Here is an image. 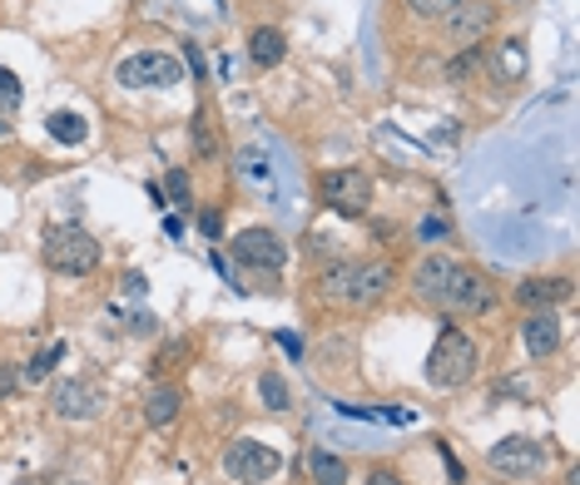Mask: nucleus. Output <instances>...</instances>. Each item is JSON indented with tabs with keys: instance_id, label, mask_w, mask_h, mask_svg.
Here are the masks:
<instances>
[{
	"instance_id": "f257e3e1",
	"label": "nucleus",
	"mask_w": 580,
	"mask_h": 485,
	"mask_svg": "<svg viewBox=\"0 0 580 485\" xmlns=\"http://www.w3.org/2000/svg\"><path fill=\"white\" fill-rule=\"evenodd\" d=\"M427 382L431 386H441V392H457V386H467L471 376H477V342H471L461 327H441L437 332V342H431V352H427Z\"/></svg>"
},
{
	"instance_id": "f03ea898",
	"label": "nucleus",
	"mask_w": 580,
	"mask_h": 485,
	"mask_svg": "<svg viewBox=\"0 0 580 485\" xmlns=\"http://www.w3.org/2000/svg\"><path fill=\"white\" fill-rule=\"evenodd\" d=\"M45 263H51L55 273H65V277H85V273L100 267V243H95L85 228L61 223V228L45 233Z\"/></svg>"
},
{
	"instance_id": "7ed1b4c3",
	"label": "nucleus",
	"mask_w": 580,
	"mask_h": 485,
	"mask_svg": "<svg viewBox=\"0 0 580 485\" xmlns=\"http://www.w3.org/2000/svg\"><path fill=\"white\" fill-rule=\"evenodd\" d=\"M431 307L447 312V317H486L491 307H496V287H491L481 273H471V267L457 263V273L447 277V287H441V297Z\"/></svg>"
},
{
	"instance_id": "20e7f679",
	"label": "nucleus",
	"mask_w": 580,
	"mask_h": 485,
	"mask_svg": "<svg viewBox=\"0 0 580 485\" xmlns=\"http://www.w3.org/2000/svg\"><path fill=\"white\" fill-rule=\"evenodd\" d=\"M278 471H283V455L273 451V445L253 441V436H239V441L223 451V475H229L233 485H263Z\"/></svg>"
},
{
	"instance_id": "39448f33",
	"label": "nucleus",
	"mask_w": 580,
	"mask_h": 485,
	"mask_svg": "<svg viewBox=\"0 0 580 485\" xmlns=\"http://www.w3.org/2000/svg\"><path fill=\"white\" fill-rule=\"evenodd\" d=\"M120 85L124 89H174L184 79V65L174 55H164V49H140V55L120 59Z\"/></svg>"
},
{
	"instance_id": "423d86ee",
	"label": "nucleus",
	"mask_w": 580,
	"mask_h": 485,
	"mask_svg": "<svg viewBox=\"0 0 580 485\" xmlns=\"http://www.w3.org/2000/svg\"><path fill=\"white\" fill-rule=\"evenodd\" d=\"M318 194H322V203H328L332 213L362 218L372 208V178L362 174V168H332V174H322Z\"/></svg>"
},
{
	"instance_id": "0eeeda50",
	"label": "nucleus",
	"mask_w": 580,
	"mask_h": 485,
	"mask_svg": "<svg viewBox=\"0 0 580 485\" xmlns=\"http://www.w3.org/2000/svg\"><path fill=\"white\" fill-rule=\"evenodd\" d=\"M486 465L496 475H506V481H536L546 471V445L530 441V436H506V441L491 445Z\"/></svg>"
},
{
	"instance_id": "6e6552de",
	"label": "nucleus",
	"mask_w": 580,
	"mask_h": 485,
	"mask_svg": "<svg viewBox=\"0 0 580 485\" xmlns=\"http://www.w3.org/2000/svg\"><path fill=\"white\" fill-rule=\"evenodd\" d=\"M105 386L90 382V376H70V382H55L51 392V411L61 416V421H95V416L105 411Z\"/></svg>"
},
{
	"instance_id": "1a4fd4ad",
	"label": "nucleus",
	"mask_w": 580,
	"mask_h": 485,
	"mask_svg": "<svg viewBox=\"0 0 580 485\" xmlns=\"http://www.w3.org/2000/svg\"><path fill=\"white\" fill-rule=\"evenodd\" d=\"M233 257H239L243 267H253V273H278V267L288 263V243H283L273 228H243V233L233 238Z\"/></svg>"
},
{
	"instance_id": "9d476101",
	"label": "nucleus",
	"mask_w": 580,
	"mask_h": 485,
	"mask_svg": "<svg viewBox=\"0 0 580 485\" xmlns=\"http://www.w3.org/2000/svg\"><path fill=\"white\" fill-rule=\"evenodd\" d=\"M441 30H447V40L457 49L481 45V40L496 30V5H486V0H467V5H457L451 15H441Z\"/></svg>"
},
{
	"instance_id": "9b49d317",
	"label": "nucleus",
	"mask_w": 580,
	"mask_h": 485,
	"mask_svg": "<svg viewBox=\"0 0 580 485\" xmlns=\"http://www.w3.org/2000/svg\"><path fill=\"white\" fill-rule=\"evenodd\" d=\"M233 174H239V184L249 188V194H259V198H273V188H278V174H273L269 148H259V144H249V148L233 154Z\"/></svg>"
},
{
	"instance_id": "f8f14e48",
	"label": "nucleus",
	"mask_w": 580,
	"mask_h": 485,
	"mask_svg": "<svg viewBox=\"0 0 580 485\" xmlns=\"http://www.w3.org/2000/svg\"><path fill=\"white\" fill-rule=\"evenodd\" d=\"M387 287H392V263H382V257H372V263H352V293H348V302L372 307V302H382V297H387Z\"/></svg>"
},
{
	"instance_id": "ddd939ff",
	"label": "nucleus",
	"mask_w": 580,
	"mask_h": 485,
	"mask_svg": "<svg viewBox=\"0 0 580 485\" xmlns=\"http://www.w3.org/2000/svg\"><path fill=\"white\" fill-rule=\"evenodd\" d=\"M526 69H530V55L521 40H501V45L486 49V75L496 85H516V79H526Z\"/></svg>"
},
{
	"instance_id": "4468645a",
	"label": "nucleus",
	"mask_w": 580,
	"mask_h": 485,
	"mask_svg": "<svg viewBox=\"0 0 580 485\" xmlns=\"http://www.w3.org/2000/svg\"><path fill=\"white\" fill-rule=\"evenodd\" d=\"M457 273V257H441V253H431V257H422L417 267H412V293H417V302H437L441 297V287H447V277Z\"/></svg>"
},
{
	"instance_id": "2eb2a0df",
	"label": "nucleus",
	"mask_w": 580,
	"mask_h": 485,
	"mask_svg": "<svg viewBox=\"0 0 580 485\" xmlns=\"http://www.w3.org/2000/svg\"><path fill=\"white\" fill-rule=\"evenodd\" d=\"M521 337H526V352H530V362H546V356H556V346H560V322H556V312H530L526 322H521Z\"/></svg>"
},
{
	"instance_id": "dca6fc26",
	"label": "nucleus",
	"mask_w": 580,
	"mask_h": 485,
	"mask_svg": "<svg viewBox=\"0 0 580 485\" xmlns=\"http://www.w3.org/2000/svg\"><path fill=\"white\" fill-rule=\"evenodd\" d=\"M566 297H570L566 277H526V283L516 287V302L526 307V312H546V307L566 302Z\"/></svg>"
},
{
	"instance_id": "f3484780",
	"label": "nucleus",
	"mask_w": 580,
	"mask_h": 485,
	"mask_svg": "<svg viewBox=\"0 0 580 485\" xmlns=\"http://www.w3.org/2000/svg\"><path fill=\"white\" fill-rule=\"evenodd\" d=\"M249 55H253V65L259 69H273V65H283V55H288V40H283V30L259 25L249 35Z\"/></svg>"
},
{
	"instance_id": "a211bd4d",
	"label": "nucleus",
	"mask_w": 580,
	"mask_h": 485,
	"mask_svg": "<svg viewBox=\"0 0 580 485\" xmlns=\"http://www.w3.org/2000/svg\"><path fill=\"white\" fill-rule=\"evenodd\" d=\"M308 475L313 485H348V461L332 451H322V445H313L308 451Z\"/></svg>"
},
{
	"instance_id": "6ab92c4d",
	"label": "nucleus",
	"mask_w": 580,
	"mask_h": 485,
	"mask_svg": "<svg viewBox=\"0 0 580 485\" xmlns=\"http://www.w3.org/2000/svg\"><path fill=\"white\" fill-rule=\"evenodd\" d=\"M179 406H184V396L174 392V386H154V392L144 396V421H150V426H169L174 416H179Z\"/></svg>"
},
{
	"instance_id": "aec40b11",
	"label": "nucleus",
	"mask_w": 580,
	"mask_h": 485,
	"mask_svg": "<svg viewBox=\"0 0 580 485\" xmlns=\"http://www.w3.org/2000/svg\"><path fill=\"white\" fill-rule=\"evenodd\" d=\"M348 293H352V263L338 257V263L322 267V297H328V302H348Z\"/></svg>"
},
{
	"instance_id": "412c9836",
	"label": "nucleus",
	"mask_w": 580,
	"mask_h": 485,
	"mask_svg": "<svg viewBox=\"0 0 580 485\" xmlns=\"http://www.w3.org/2000/svg\"><path fill=\"white\" fill-rule=\"evenodd\" d=\"M61 356H65V342H55V346H45L41 356H31V362H25L15 376H21L25 386H35V382H45V376L55 372V362H61Z\"/></svg>"
},
{
	"instance_id": "4be33fe9",
	"label": "nucleus",
	"mask_w": 580,
	"mask_h": 485,
	"mask_svg": "<svg viewBox=\"0 0 580 485\" xmlns=\"http://www.w3.org/2000/svg\"><path fill=\"white\" fill-rule=\"evenodd\" d=\"M45 124H51V139H61V144H80L85 139V119L70 114V109H55Z\"/></svg>"
},
{
	"instance_id": "5701e85b",
	"label": "nucleus",
	"mask_w": 580,
	"mask_h": 485,
	"mask_svg": "<svg viewBox=\"0 0 580 485\" xmlns=\"http://www.w3.org/2000/svg\"><path fill=\"white\" fill-rule=\"evenodd\" d=\"M259 396H263V406H269V411H288V382H283L278 372H263L259 376Z\"/></svg>"
},
{
	"instance_id": "b1692460",
	"label": "nucleus",
	"mask_w": 580,
	"mask_h": 485,
	"mask_svg": "<svg viewBox=\"0 0 580 485\" xmlns=\"http://www.w3.org/2000/svg\"><path fill=\"white\" fill-rule=\"evenodd\" d=\"M164 194H169V203H174V208H189V203H194V184H189V174H184V168H174V174L164 178Z\"/></svg>"
},
{
	"instance_id": "393cba45",
	"label": "nucleus",
	"mask_w": 580,
	"mask_h": 485,
	"mask_svg": "<svg viewBox=\"0 0 580 485\" xmlns=\"http://www.w3.org/2000/svg\"><path fill=\"white\" fill-rule=\"evenodd\" d=\"M477 59H481V45L457 49V55H451V65H447V79H451V85H461V79H467L471 69H477Z\"/></svg>"
},
{
	"instance_id": "a878e982",
	"label": "nucleus",
	"mask_w": 580,
	"mask_h": 485,
	"mask_svg": "<svg viewBox=\"0 0 580 485\" xmlns=\"http://www.w3.org/2000/svg\"><path fill=\"white\" fill-rule=\"evenodd\" d=\"M457 5H467V0H407V10H412V15H422V20H441V15H451Z\"/></svg>"
},
{
	"instance_id": "bb28decb",
	"label": "nucleus",
	"mask_w": 580,
	"mask_h": 485,
	"mask_svg": "<svg viewBox=\"0 0 580 485\" xmlns=\"http://www.w3.org/2000/svg\"><path fill=\"white\" fill-rule=\"evenodd\" d=\"M417 238H422V243H427V238H447V218H437V213L422 218V223H417Z\"/></svg>"
},
{
	"instance_id": "cd10ccee",
	"label": "nucleus",
	"mask_w": 580,
	"mask_h": 485,
	"mask_svg": "<svg viewBox=\"0 0 580 485\" xmlns=\"http://www.w3.org/2000/svg\"><path fill=\"white\" fill-rule=\"evenodd\" d=\"M0 99H6V104H15V99H21V85H15L11 69H0Z\"/></svg>"
},
{
	"instance_id": "c85d7f7f",
	"label": "nucleus",
	"mask_w": 580,
	"mask_h": 485,
	"mask_svg": "<svg viewBox=\"0 0 580 485\" xmlns=\"http://www.w3.org/2000/svg\"><path fill=\"white\" fill-rule=\"evenodd\" d=\"M15 386H21V376H15L11 366H0V401H11V396H15Z\"/></svg>"
},
{
	"instance_id": "c756f323",
	"label": "nucleus",
	"mask_w": 580,
	"mask_h": 485,
	"mask_svg": "<svg viewBox=\"0 0 580 485\" xmlns=\"http://www.w3.org/2000/svg\"><path fill=\"white\" fill-rule=\"evenodd\" d=\"M194 139H199V154H214V139H209V124H204V114L194 119Z\"/></svg>"
},
{
	"instance_id": "7c9ffc66",
	"label": "nucleus",
	"mask_w": 580,
	"mask_h": 485,
	"mask_svg": "<svg viewBox=\"0 0 580 485\" xmlns=\"http://www.w3.org/2000/svg\"><path fill=\"white\" fill-rule=\"evenodd\" d=\"M154 327H160V322H154V312H134V317H130V332H140V337L154 332Z\"/></svg>"
},
{
	"instance_id": "2f4dec72",
	"label": "nucleus",
	"mask_w": 580,
	"mask_h": 485,
	"mask_svg": "<svg viewBox=\"0 0 580 485\" xmlns=\"http://www.w3.org/2000/svg\"><path fill=\"white\" fill-rule=\"evenodd\" d=\"M368 485H402V475H397V471H387V465H377V471L368 475Z\"/></svg>"
},
{
	"instance_id": "473e14b6",
	"label": "nucleus",
	"mask_w": 580,
	"mask_h": 485,
	"mask_svg": "<svg viewBox=\"0 0 580 485\" xmlns=\"http://www.w3.org/2000/svg\"><path fill=\"white\" fill-rule=\"evenodd\" d=\"M199 228H204V233H209V238H219V213H214V208H204V213H199Z\"/></svg>"
},
{
	"instance_id": "72a5a7b5",
	"label": "nucleus",
	"mask_w": 580,
	"mask_h": 485,
	"mask_svg": "<svg viewBox=\"0 0 580 485\" xmlns=\"http://www.w3.org/2000/svg\"><path fill=\"white\" fill-rule=\"evenodd\" d=\"M124 293L140 297V293H144V277H140V273H130V277H124Z\"/></svg>"
},
{
	"instance_id": "f704fd0d",
	"label": "nucleus",
	"mask_w": 580,
	"mask_h": 485,
	"mask_svg": "<svg viewBox=\"0 0 580 485\" xmlns=\"http://www.w3.org/2000/svg\"><path fill=\"white\" fill-rule=\"evenodd\" d=\"M61 485H85V481H61Z\"/></svg>"
}]
</instances>
